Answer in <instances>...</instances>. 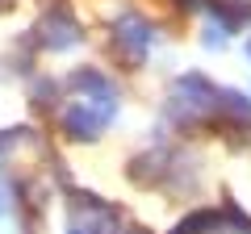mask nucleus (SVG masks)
Returning <instances> with one entry per match:
<instances>
[{
  "mask_svg": "<svg viewBox=\"0 0 251 234\" xmlns=\"http://www.w3.org/2000/svg\"><path fill=\"white\" fill-rule=\"evenodd\" d=\"M247 54H251V42H247Z\"/></svg>",
  "mask_w": 251,
  "mask_h": 234,
  "instance_id": "nucleus-1",
  "label": "nucleus"
}]
</instances>
